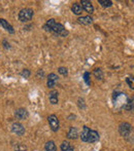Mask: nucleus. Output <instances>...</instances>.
<instances>
[{"mask_svg":"<svg viewBox=\"0 0 134 151\" xmlns=\"http://www.w3.org/2000/svg\"><path fill=\"white\" fill-rule=\"evenodd\" d=\"M44 25L46 27H49V29L51 30V33H54L56 35L61 36V37H66L69 34L68 30H66V28L64 27V25H62L61 23H57L55 19H49Z\"/></svg>","mask_w":134,"mask_h":151,"instance_id":"f257e3e1","label":"nucleus"},{"mask_svg":"<svg viewBox=\"0 0 134 151\" xmlns=\"http://www.w3.org/2000/svg\"><path fill=\"white\" fill-rule=\"evenodd\" d=\"M33 16H34V10L32 8L26 7L19 12L18 19L21 23H28L33 19Z\"/></svg>","mask_w":134,"mask_h":151,"instance_id":"f03ea898","label":"nucleus"},{"mask_svg":"<svg viewBox=\"0 0 134 151\" xmlns=\"http://www.w3.org/2000/svg\"><path fill=\"white\" fill-rule=\"evenodd\" d=\"M132 131V125L129 122H121L119 125V133L122 137L127 138Z\"/></svg>","mask_w":134,"mask_h":151,"instance_id":"7ed1b4c3","label":"nucleus"},{"mask_svg":"<svg viewBox=\"0 0 134 151\" xmlns=\"http://www.w3.org/2000/svg\"><path fill=\"white\" fill-rule=\"evenodd\" d=\"M48 122L49 125H50L51 129H52L54 133H57L59 131V127H60V122H59V119L55 114H51V115L48 116Z\"/></svg>","mask_w":134,"mask_h":151,"instance_id":"20e7f679","label":"nucleus"},{"mask_svg":"<svg viewBox=\"0 0 134 151\" xmlns=\"http://www.w3.org/2000/svg\"><path fill=\"white\" fill-rule=\"evenodd\" d=\"M59 81V77L56 73H50L48 75V80H46V86L49 88H54L57 86Z\"/></svg>","mask_w":134,"mask_h":151,"instance_id":"39448f33","label":"nucleus"},{"mask_svg":"<svg viewBox=\"0 0 134 151\" xmlns=\"http://www.w3.org/2000/svg\"><path fill=\"white\" fill-rule=\"evenodd\" d=\"M80 5L83 7V10H85L86 12H88L89 16L94 12V6H93V3L89 0H80Z\"/></svg>","mask_w":134,"mask_h":151,"instance_id":"423d86ee","label":"nucleus"},{"mask_svg":"<svg viewBox=\"0 0 134 151\" xmlns=\"http://www.w3.org/2000/svg\"><path fill=\"white\" fill-rule=\"evenodd\" d=\"M12 132L17 136H23L25 134V127L22 123L14 122L12 124Z\"/></svg>","mask_w":134,"mask_h":151,"instance_id":"0eeeda50","label":"nucleus"},{"mask_svg":"<svg viewBox=\"0 0 134 151\" xmlns=\"http://www.w3.org/2000/svg\"><path fill=\"white\" fill-rule=\"evenodd\" d=\"M14 116H16L17 119L25 120V119L28 118L29 112L26 108H19V109H17L16 112H14Z\"/></svg>","mask_w":134,"mask_h":151,"instance_id":"6e6552de","label":"nucleus"},{"mask_svg":"<svg viewBox=\"0 0 134 151\" xmlns=\"http://www.w3.org/2000/svg\"><path fill=\"white\" fill-rule=\"evenodd\" d=\"M99 139H100V135H99L98 132L95 131V129H90L87 142L88 143H95V142H98Z\"/></svg>","mask_w":134,"mask_h":151,"instance_id":"1a4fd4ad","label":"nucleus"},{"mask_svg":"<svg viewBox=\"0 0 134 151\" xmlns=\"http://www.w3.org/2000/svg\"><path fill=\"white\" fill-rule=\"evenodd\" d=\"M0 27L3 28L6 32H8L9 34H14V29L12 25L8 23V21H6L5 19H0Z\"/></svg>","mask_w":134,"mask_h":151,"instance_id":"9d476101","label":"nucleus"},{"mask_svg":"<svg viewBox=\"0 0 134 151\" xmlns=\"http://www.w3.org/2000/svg\"><path fill=\"white\" fill-rule=\"evenodd\" d=\"M93 18L92 16H83V17H80L78 19V24L83 25V26H88V25H91L93 23Z\"/></svg>","mask_w":134,"mask_h":151,"instance_id":"9b49d317","label":"nucleus"},{"mask_svg":"<svg viewBox=\"0 0 134 151\" xmlns=\"http://www.w3.org/2000/svg\"><path fill=\"white\" fill-rule=\"evenodd\" d=\"M49 100H50V103L52 105H57L59 103V93L58 91L53 90L52 91H50L49 93Z\"/></svg>","mask_w":134,"mask_h":151,"instance_id":"f8f14e48","label":"nucleus"},{"mask_svg":"<svg viewBox=\"0 0 134 151\" xmlns=\"http://www.w3.org/2000/svg\"><path fill=\"white\" fill-rule=\"evenodd\" d=\"M67 138L70 140H75L78 138V131L75 127H70L69 131L67 133Z\"/></svg>","mask_w":134,"mask_h":151,"instance_id":"ddd939ff","label":"nucleus"},{"mask_svg":"<svg viewBox=\"0 0 134 151\" xmlns=\"http://www.w3.org/2000/svg\"><path fill=\"white\" fill-rule=\"evenodd\" d=\"M71 12H73L74 14H76V16H80V14H83V7H82V5H80V3L74 2L71 5Z\"/></svg>","mask_w":134,"mask_h":151,"instance_id":"4468645a","label":"nucleus"},{"mask_svg":"<svg viewBox=\"0 0 134 151\" xmlns=\"http://www.w3.org/2000/svg\"><path fill=\"white\" fill-rule=\"evenodd\" d=\"M89 132H90V127H87V125H84V127H83L82 134H80V140H82L83 142H87L88 136H89Z\"/></svg>","mask_w":134,"mask_h":151,"instance_id":"2eb2a0df","label":"nucleus"},{"mask_svg":"<svg viewBox=\"0 0 134 151\" xmlns=\"http://www.w3.org/2000/svg\"><path fill=\"white\" fill-rule=\"evenodd\" d=\"M60 148L61 151H74V147L68 141H63Z\"/></svg>","mask_w":134,"mask_h":151,"instance_id":"dca6fc26","label":"nucleus"},{"mask_svg":"<svg viewBox=\"0 0 134 151\" xmlns=\"http://www.w3.org/2000/svg\"><path fill=\"white\" fill-rule=\"evenodd\" d=\"M123 108L127 111H134V98L133 99H127L126 104Z\"/></svg>","mask_w":134,"mask_h":151,"instance_id":"f3484780","label":"nucleus"},{"mask_svg":"<svg viewBox=\"0 0 134 151\" xmlns=\"http://www.w3.org/2000/svg\"><path fill=\"white\" fill-rule=\"evenodd\" d=\"M44 150L46 151H57V146L54 141H48L44 145Z\"/></svg>","mask_w":134,"mask_h":151,"instance_id":"a211bd4d","label":"nucleus"},{"mask_svg":"<svg viewBox=\"0 0 134 151\" xmlns=\"http://www.w3.org/2000/svg\"><path fill=\"white\" fill-rule=\"evenodd\" d=\"M93 75L95 76V78L98 80H102L103 79V71H102L101 68H95L94 70H93Z\"/></svg>","mask_w":134,"mask_h":151,"instance_id":"6ab92c4d","label":"nucleus"},{"mask_svg":"<svg viewBox=\"0 0 134 151\" xmlns=\"http://www.w3.org/2000/svg\"><path fill=\"white\" fill-rule=\"evenodd\" d=\"M98 3L104 8H107V7L112 6V0H98Z\"/></svg>","mask_w":134,"mask_h":151,"instance_id":"aec40b11","label":"nucleus"},{"mask_svg":"<svg viewBox=\"0 0 134 151\" xmlns=\"http://www.w3.org/2000/svg\"><path fill=\"white\" fill-rule=\"evenodd\" d=\"M83 78H84V81L86 82L87 86H91V74L90 72H85L84 75H83Z\"/></svg>","mask_w":134,"mask_h":151,"instance_id":"412c9836","label":"nucleus"},{"mask_svg":"<svg viewBox=\"0 0 134 151\" xmlns=\"http://www.w3.org/2000/svg\"><path fill=\"white\" fill-rule=\"evenodd\" d=\"M20 75L22 76L23 78H25V79H28L31 76V71L29 69H23L22 72L20 73Z\"/></svg>","mask_w":134,"mask_h":151,"instance_id":"4be33fe9","label":"nucleus"},{"mask_svg":"<svg viewBox=\"0 0 134 151\" xmlns=\"http://www.w3.org/2000/svg\"><path fill=\"white\" fill-rule=\"evenodd\" d=\"M126 83L128 84V86L131 90H134V77L133 76H128L126 78Z\"/></svg>","mask_w":134,"mask_h":151,"instance_id":"5701e85b","label":"nucleus"},{"mask_svg":"<svg viewBox=\"0 0 134 151\" xmlns=\"http://www.w3.org/2000/svg\"><path fill=\"white\" fill-rule=\"evenodd\" d=\"M78 106L80 109H86V101L84 98H78Z\"/></svg>","mask_w":134,"mask_h":151,"instance_id":"b1692460","label":"nucleus"},{"mask_svg":"<svg viewBox=\"0 0 134 151\" xmlns=\"http://www.w3.org/2000/svg\"><path fill=\"white\" fill-rule=\"evenodd\" d=\"M58 72L63 76H67L68 75V69L66 67H59L58 68Z\"/></svg>","mask_w":134,"mask_h":151,"instance_id":"393cba45","label":"nucleus"},{"mask_svg":"<svg viewBox=\"0 0 134 151\" xmlns=\"http://www.w3.org/2000/svg\"><path fill=\"white\" fill-rule=\"evenodd\" d=\"M2 45H3V47L5 48V50H10V44H9V42L7 41L6 39H3V41H2Z\"/></svg>","mask_w":134,"mask_h":151,"instance_id":"a878e982","label":"nucleus"},{"mask_svg":"<svg viewBox=\"0 0 134 151\" xmlns=\"http://www.w3.org/2000/svg\"><path fill=\"white\" fill-rule=\"evenodd\" d=\"M44 76V71L42 69H39L37 71V73H36V77H38V78H42Z\"/></svg>","mask_w":134,"mask_h":151,"instance_id":"bb28decb","label":"nucleus"},{"mask_svg":"<svg viewBox=\"0 0 134 151\" xmlns=\"http://www.w3.org/2000/svg\"><path fill=\"white\" fill-rule=\"evenodd\" d=\"M68 118H69L70 120H71V118H73V119H75V115H73V114H71V115H69V117H68Z\"/></svg>","mask_w":134,"mask_h":151,"instance_id":"cd10ccee","label":"nucleus"},{"mask_svg":"<svg viewBox=\"0 0 134 151\" xmlns=\"http://www.w3.org/2000/svg\"><path fill=\"white\" fill-rule=\"evenodd\" d=\"M16 151H25V150H21V149H18V150H16Z\"/></svg>","mask_w":134,"mask_h":151,"instance_id":"c85d7f7f","label":"nucleus"}]
</instances>
